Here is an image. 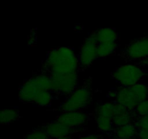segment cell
I'll use <instances>...</instances> for the list:
<instances>
[{
    "label": "cell",
    "mask_w": 148,
    "mask_h": 139,
    "mask_svg": "<svg viewBox=\"0 0 148 139\" xmlns=\"http://www.w3.org/2000/svg\"><path fill=\"white\" fill-rule=\"evenodd\" d=\"M79 68L78 56L71 47L61 46L48 52L46 59L38 72L46 75L69 74L77 72Z\"/></svg>",
    "instance_id": "obj_1"
},
{
    "label": "cell",
    "mask_w": 148,
    "mask_h": 139,
    "mask_svg": "<svg viewBox=\"0 0 148 139\" xmlns=\"http://www.w3.org/2000/svg\"><path fill=\"white\" fill-rule=\"evenodd\" d=\"M92 78L85 80L81 86H79L70 96L65 98L61 104L59 111L62 112L85 110L90 105L92 99V90L91 88Z\"/></svg>",
    "instance_id": "obj_2"
},
{
    "label": "cell",
    "mask_w": 148,
    "mask_h": 139,
    "mask_svg": "<svg viewBox=\"0 0 148 139\" xmlns=\"http://www.w3.org/2000/svg\"><path fill=\"white\" fill-rule=\"evenodd\" d=\"M112 78L121 86L131 87L148 76V72L135 63L118 67L111 74Z\"/></svg>",
    "instance_id": "obj_3"
},
{
    "label": "cell",
    "mask_w": 148,
    "mask_h": 139,
    "mask_svg": "<svg viewBox=\"0 0 148 139\" xmlns=\"http://www.w3.org/2000/svg\"><path fill=\"white\" fill-rule=\"evenodd\" d=\"M126 62H140L148 58V33L134 39L116 54Z\"/></svg>",
    "instance_id": "obj_4"
},
{
    "label": "cell",
    "mask_w": 148,
    "mask_h": 139,
    "mask_svg": "<svg viewBox=\"0 0 148 139\" xmlns=\"http://www.w3.org/2000/svg\"><path fill=\"white\" fill-rule=\"evenodd\" d=\"M77 72L69 74H54L50 75L53 81L52 91L53 96L59 97L60 96L67 98L78 88Z\"/></svg>",
    "instance_id": "obj_5"
},
{
    "label": "cell",
    "mask_w": 148,
    "mask_h": 139,
    "mask_svg": "<svg viewBox=\"0 0 148 139\" xmlns=\"http://www.w3.org/2000/svg\"><path fill=\"white\" fill-rule=\"evenodd\" d=\"M98 41L92 33L83 41L78 56L79 68L78 72H83L91 66L92 62L98 58Z\"/></svg>",
    "instance_id": "obj_6"
},
{
    "label": "cell",
    "mask_w": 148,
    "mask_h": 139,
    "mask_svg": "<svg viewBox=\"0 0 148 139\" xmlns=\"http://www.w3.org/2000/svg\"><path fill=\"white\" fill-rule=\"evenodd\" d=\"M95 119L94 112L85 110L62 112L56 117L58 122L75 129H83V125L90 120Z\"/></svg>",
    "instance_id": "obj_7"
},
{
    "label": "cell",
    "mask_w": 148,
    "mask_h": 139,
    "mask_svg": "<svg viewBox=\"0 0 148 139\" xmlns=\"http://www.w3.org/2000/svg\"><path fill=\"white\" fill-rule=\"evenodd\" d=\"M40 128L43 129L51 139L66 137L73 133L84 130L83 129L72 128L60 122H58L57 120L43 124Z\"/></svg>",
    "instance_id": "obj_8"
},
{
    "label": "cell",
    "mask_w": 148,
    "mask_h": 139,
    "mask_svg": "<svg viewBox=\"0 0 148 139\" xmlns=\"http://www.w3.org/2000/svg\"><path fill=\"white\" fill-rule=\"evenodd\" d=\"M40 88L32 77L25 80L19 88V101L23 103L33 104Z\"/></svg>",
    "instance_id": "obj_9"
},
{
    "label": "cell",
    "mask_w": 148,
    "mask_h": 139,
    "mask_svg": "<svg viewBox=\"0 0 148 139\" xmlns=\"http://www.w3.org/2000/svg\"><path fill=\"white\" fill-rule=\"evenodd\" d=\"M116 95L114 101L125 106L130 110H134L138 105L130 87L121 86L116 89Z\"/></svg>",
    "instance_id": "obj_10"
},
{
    "label": "cell",
    "mask_w": 148,
    "mask_h": 139,
    "mask_svg": "<svg viewBox=\"0 0 148 139\" xmlns=\"http://www.w3.org/2000/svg\"><path fill=\"white\" fill-rule=\"evenodd\" d=\"M98 43L106 41H119V36L116 29L111 28H98L92 32Z\"/></svg>",
    "instance_id": "obj_11"
},
{
    "label": "cell",
    "mask_w": 148,
    "mask_h": 139,
    "mask_svg": "<svg viewBox=\"0 0 148 139\" xmlns=\"http://www.w3.org/2000/svg\"><path fill=\"white\" fill-rule=\"evenodd\" d=\"M139 130L134 123L126 125L121 127H115L111 133V138H130L137 137Z\"/></svg>",
    "instance_id": "obj_12"
},
{
    "label": "cell",
    "mask_w": 148,
    "mask_h": 139,
    "mask_svg": "<svg viewBox=\"0 0 148 139\" xmlns=\"http://www.w3.org/2000/svg\"><path fill=\"white\" fill-rule=\"evenodd\" d=\"M116 110V102H98L96 107L94 109V114L95 116H103V117L113 118L115 115Z\"/></svg>",
    "instance_id": "obj_13"
},
{
    "label": "cell",
    "mask_w": 148,
    "mask_h": 139,
    "mask_svg": "<svg viewBox=\"0 0 148 139\" xmlns=\"http://www.w3.org/2000/svg\"><path fill=\"white\" fill-rule=\"evenodd\" d=\"M137 117V115L134 110L129 109L125 112L114 115L112 118V121L115 127H121L126 125L134 123Z\"/></svg>",
    "instance_id": "obj_14"
},
{
    "label": "cell",
    "mask_w": 148,
    "mask_h": 139,
    "mask_svg": "<svg viewBox=\"0 0 148 139\" xmlns=\"http://www.w3.org/2000/svg\"><path fill=\"white\" fill-rule=\"evenodd\" d=\"M95 120L98 131L101 134L108 135L111 136V133L115 129L112 118L103 116H95Z\"/></svg>",
    "instance_id": "obj_15"
},
{
    "label": "cell",
    "mask_w": 148,
    "mask_h": 139,
    "mask_svg": "<svg viewBox=\"0 0 148 139\" xmlns=\"http://www.w3.org/2000/svg\"><path fill=\"white\" fill-rule=\"evenodd\" d=\"M119 41H106L98 43V58H105L111 55H116Z\"/></svg>",
    "instance_id": "obj_16"
},
{
    "label": "cell",
    "mask_w": 148,
    "mask_h": 139,
    "mask_svg": "<svg viewBox=\"0 0 148 139\" xmlns=\"http://www.w3.org/2000/svg\"><path fill=\"white\" fill-rule=\"evenodd\" d=\"M20 118V114L18 109H7L1 111L0 114V123L1 125H8L15 122Z\"/></svg>",
    "instance_id": "obj_17"
},
{
    "label": "cell",
    "mask_w": 148,
    "mask_h": 139,
    "mask_svg": "<svg viewBox=\"0 0 148 139\" xmlns=\"http://www.w3.org/2000/svg\"><path fill=\"white\" fill-rule=\"evenodd\" d=\"M53 94L51 91L46 90H40L35 98L33 104L40 107L50 106L53 98Z\"/></svg>",
    "instance_id": "obj_18"
},
{
    "label": "cell",
    "mask_w": 148,
    "mask_h": 139,
    "mask_svg": "<svg viewBox=\"0 0 148 139\" xmlns=\"http://www.w3.org/2000/svg\"><path fill=\"white\" fill-rule=\"evenodd\" d=\"M138 104L148 98V85L139 83L130 87Z\"/></svg>",
    "instance_id": "obj_19"
},
{
    "label": "cell",
    "mask_w": 148,
    "mask_h": 139,
    "mask_svg": "<svg viewBox=\"0 0 148 139\" xmlns=\"http://www.w3.org/2000/svg\"><path fill=\"white\" fill-rule=\"evenodd\" d=\"M24 139H51L49 135L40 127L33 130L25 135Z\"/></svg>",
    "instance_id": "obj_20"
},
{
    "label": "cell",
    "mask_w": 148,
    "mask_h": 139,
    "mask_svg": "<svg viewBox=\"0 0 148 139\" xmlns=\"http://www.w3.org/2000/svg\"><path fill=\"white\" fill-rule=\"evenodd\" d=\"M134 112L137 117L143 115H148V98L145 101L140 102L135 109H134Z\"/></svg>",
    "instance_id": "obj_21"
},
{
    "label": "cell",
    "mask_w": 148,
    "mask_h": 139,
    "mask_svg": "<svg viewBox=\"0 0 148 139\" xmlns=\"http://www.w3.org/2000/svg\"><path fill=\"white\" fill-rule=\"evenodd\" d=\"M134 124L138 130H148V115L137 117Z\"/></svg>",
    "instance_id": "obj_22"
},
{
    "label": "cell",
    "mask_w": 148,
    "mask_h": 139,
    "mask_svg": "<svg viewBox=\"0 0 148 139\" xmlns=\"http://www.w3.org/2000/svg\"><path fill=\"white\" fill-rule=\"evenodd\" d=\"M138 139H148V130H139Z\"/></svg>",
    "instance_id": "obj_23"
},
{
    "label": "cell",
    "mask_w": 148,
    "mask_h": 139,
    "mask_svg": "<svg viewBox=\"0 0 148 139\" xmlns=\"http://www.w3.org/2000/svg\"><path fill=\"white\" fill-rule=\"evenodd\" d=\"M135 64L138 65L139 66H140L141 67H143V69H145L148 72V58L143 61H140V62H135Z\"/></svg>",
    "instance_id": "obj_24"
},
{
    "label": "cell",
    "mask_w": 148,
    "mask_h": 139,
    "mask_svg": "<svg viewBox=\"0 0 148 139\" xmlns=\"http://www.w3.org/2000/svg\"><path fill=\"white\" fill-rule=\"evenodd\" d=\"M101 136L100 135H87V136H79L77 139H98Z\"/></svg>",
    "instance_id": "obj_25"
},
{
    "label": "cell",
    "mask_w": 148,
    "mask_h": 139,
    "mask_svg": "<svg viewBox=\"0 0 148 139\" xmlns=\"http://www.w3.org/2000/svg\"><path fill=\"white\" fill-rule=\"evenodd\" d=\"M36 34H32V32L28 37V45H33L36 41Z\"/></svg>",
    "instance_id": "obj_26"
},
{
    "label": "cell",
    "mask_w": 148,
    "mask_h": 139,
    "mask_svg": "<svg viewBox=\"0 0 148 139\" xmlns=\"http://www.w3.org/2000/svg\"><path fill=\"white\" fill-rule=\"evenodd\" d=\"M74 28L76 31H81V30H83V26L81 25H75Z\"/></svg>",
    "instance_id": "obj_27"
},
{
    "label": "cell",
    "mask_w": 148,
    "mask_h": 139,
    "mask_svg": "<svg viewBox=\"0 0 148 139\" xmlns=\"http://www.w3.org/2000/svg\"><path fill=\"white\" fill-rule=\"evenodd\" d=\"M98 139H111V137L108 135H105V134H101V136Z\"/></svg>",
    "instance_id": "obj_28"
},
{
    "label": "cell",
    "mask_w": 148,
    "mask_h": 139,
    "mask_svg": "<svg viewBox=\"0 0 148 139\" xmlns=\"http://www.w3.org/2000/svg\"><path fill=\"white\" fill-rule=\"evenodd\" d=\"M111 139H138L137 137L134 138H111Z\"/></svg>",
    "instance_id": "obj_29"
},
{
    "label": "cell",
    "mask_w": 148,
    "mask_h": 139,
    "mask_svg": "<svg viewBox=\"0 0 148 139\" xmlns=\"http://www.w3.org/2000/svg\"><path fill=\"white\" fill-rule=\"evenodd\" d=\"M56 139H72L70 136H66V137H63V138H59Z\"/></svg>",
    "instance_id": "obj_30"
}]
</instances>
